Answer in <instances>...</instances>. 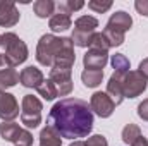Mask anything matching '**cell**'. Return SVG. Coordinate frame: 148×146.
Segmentation results:
<instances>
[{
	"instance_id": "cell-35",
	"label": "cell",
	"mask_w": 148,
	"mask_h": 146,
	"mask_svg": "<svg viewBox=\"0 0 148 146\" xmlns=\"http://www.w3.org/2000/svg\"><path fill=\"white\" fill-rule=\"evenodd\" d=\"M2 67H7V64H5V57L0 53V69H2Z\"/></svg>"
},
{
	"instance_id": "cell-23",
	"label": "cell",
	"mask_w": 148,
	"mask_h": 146,
	"mask_svg": "<svg viewBox=\"0 0 148 146\" xmlns=\"http://www.w3.org/2000/svg\"><path fill=\"white\" fill-rule=\"evenodd\" d=\"M110 64L114 67V72H119V74H127L129 69H131V64H129V59L122 53H115L112 55L110 59Z\"/></svg>"
},
{
	"instance_id": "cell-20",
	"label": "cell",
	"mask_w": 148,
	"mask_h": 146,
	"mask_svg": "<svg viewBox=\"0 0 148 146\" xmlns=\"http://www.w3.org/2000/svg\"><path fill=\"white\" fill-rule=\"evenodd\" d=\"M33 10L40 19H45V17H50L55 10V3L52 0H36L33 3Z\"/></svg>"
},
{
	"instance_id": "cell-17",
	"label": "cell",
	"mask_w": 148,
	"mask_h": 146,
	"mask_svg": "<svg viewBox=\"0 0 148 146\" xmlns=\"http://www.w3.org/2000/svg\"><path fill=\"white\" fill-rule=\"evenodd\" d=\"M98 28V19L93 16H81L74 21V31H81V33H95V29Z\"/></svg>"
},
{
	"instance_id": "cell-10",
	"label": "cell",
	"mask_w": 148,
	"mask_h": 146,
	"mask_svg": "<svg viewBox=\"0 0 148 146\" xmlns=\"http://www.w3.org/2000/svg\"><path fill=\"white\" fill-rule=\"evenodd\" d=\"M21 14L14 2L0 0V26L2 28H12L19 23Z\"/></svg>"
},
{
	"instance_id": "cell-29",
	"label": "cell",
	"mask_w": 148,
	"mask_h": 146,
	"mask_svg": "<svg viewBox=\"0 0 148 146\" xmlns=\"http://www.w3.org/2000/svg\"><path fill=\"white\" fill-rule=\"evenodd\" d=\"M138 117L143 119L145 122H148V98L143 100V102L138 105Z\"/></svg>"
},
{
	"instance_id": "cell-37",
	"label": "cell",
	"mask_w": 148,
	"mask_h": 146,
	"mask_svg": "<svg viewBox=\"0 0 148 146\" xmlns=\"http://www.w3.org/2000/svg\"><path fill=\"white\" fill-rule=\"evenodd\" d=\"M0 43H2V35H0Z\"/></svg>"
},
{
	"instance_id": "cell-11",
	"label": "cell",
	"mask_w": 148,
	"mask_h": 146,
	"mask_svg": "<svg viewBox=\"0 0 148 146\" xmlns=\"http://www.w3.org/2000/svg\"><path fill=\"white\" fill-rule=\"evenodd\" d=\"M109 62V52H100V50H90L83 57V65L84 69H98L103 71V67Z\"/></svg>"
},
{
	"instance_id": "cell-16",
	"label": "cell",
	"mask_w": 148,
	"mask_h": 146,
	"mask_svg": "<svg viewBox=\"0 0 148 146\" xmlns=\"http://www.w3.org/2000/svg\"><path fill=\"white\" fill-rule=\"evenodd\" d=\"M40 146H62V136L53 127L47 126L40 132Z\"/></svg>"
},
{
	"instance_id": "cell-33",
	"label": "cell",
	"mask_w": 148,
	"mask_h": 146,
	"mask_svg": "<svg viewBox=\"0 0 148 146\" xmlns=\"http://www.w3.org/2000/svg\"><path fill=\"white\" fill-rule=\"evenodd\" d=\"M138 71L143 74V77L148 79V57L147 59H143L141 62H140V67H138Z\"/></svg>"
},
{
	"instance_id": "cell-8",
	"label": "cell",
	"mask_w": 148,
	"mask_h": 146,
	"mask_svg": "<svg viewBox=\"0 0 148 146\" xmlns=\"http://www.w3.org/2000/svg\"><path fill=\"white\" fill-rule=\"evenodd\" d=\"M90 107H91V112L97 113L98 117L102 119H107L110 117L115 110V105L110 100V96L107 93H102V91H97L91 95V100H90Z\"/></svg>"
},
{
	"instance_id": "cell-36",
	"label": "cell",
	"mask_w": 148,
	"mask_h": 146,
	"mask_svg": "<svg viewBox=\"0 0 148 146\" xmlns=\"http://www.w3.org/2000/svg\"><path fill=\"white\" fill-rule=\"evenodd\" d=\"M69 146H86V145H84L83 141H74V143H71Z\"/></svg>"
},
{
	"instance_id": "cell-18",
	"label": "cell",
	"mask_w": 148,
	"mask_h": 146,
	"mask_svg": "<svg viewBox=\"0 0 148 146\" xmlns=\"http://www.w3.org/2000/svg\"><path fill=\"white\" fill-rule=\"evenodd\" d=\"M81 81L86 88H97L103 81V71L98 69H84L81 72Z\"/></svg>"
},
{
	"instance_id": "cell-13",
	"label": "cell",
	"mask_w": 148,
	"mask_h": 146,
	"mask_svg": "<svg viewBox=\"0 0 148 146\" xmlns=\"http://www.w3.org/2000/svg\"><path fill=\"white\" fill-rule=\"evenodd\" d=\"M43 81H45L43 72L38 67H35V65H28L26 69H23L21 74H19V83L24 88H35L36 89Z\"/></svg>"
},
{
	"instance_id": "cell-32",
	"label": "cell",
	"mask_w": 148,
	"mask_h": 146,
	"mask_svg": "<svg viewBox=\"0 0 148 146\" xmlns=\"http://www.w3.org/2000/svg\"><path fill=\"white\" fill-rule=\"evenodd\" d=\"M67 3H69L71 12H76V10H79V9L84 7V2H81V0H67Z\"/></svg>"
},
{
	"instance_id": "cell-3",
	"label": "cell",
	"mask_w": 148,
	"mask_h": 146,
	"mask_svg": "<svg viewBox=\"0 0 148 146\" xmlns=\"http://www.w3.org/2000/svg\"><path fill=\"white\" fill-rule=\"evenodd\" d=\"M62 45H64V36L59 38L55 35H43L36 45V60L41 65L52 69Z\"/></svg>"
},
{
	"instance_id": "cell-7",
	"label": "cell",
	"mask_w": 148,
	"mask_h": 146,
	"mask_svg": "<svg viewBox=\"0 0 148 146\" xmlns=\"http://www.w3.org/2000/svg\"><path fill=\"white\" fill-rule=\"evenodd\" d=\"M147 86H148V79H145L140 71H129L124 76V81H122L124 98H136V96H140L147 89Z\"/></svg>"
},
{
	"instance_id": "cell-21",
	"label": "cell",
	"mask_w": 148,
	"mask_h": 146,
	"mask_svg": "<svg viewBox=\"0 0 148 146\" xmlns=\"http://www.w3.org/2000/svg\"><path fill=\"white\" fill-rule=\"evenodd\" d=\"M143 134H141V129H140V126H136V124H127L124 129H122V141L126 143V145H134L136 143V139L138 138H141Z\"/></svg>"
},
{
	"instance_id": "cell-28",
	"label": "cell",
	"mask_w": 148,
	"mask_h": 146,
	"mask_svg": "<svg viewBox=\"0 0 148 146\" xmlns=\"http://www.w3.org/2000/svg\"><path fill=\"white\" fill-rule=\"evenodd\" d=\"M84 145L86 146H109V143H107V139L102 134H93V136H88Z\"/></svg>"
},
{
	"instance_id": "cell-4",
	"label": "cell",
	"mask_w": 148,
	"mask_h": 146,
	"mask_svg": "<svg viewBox=\"0 0 148 146\" xmlns=\"http://www.w3.org/2000/svg\"><path fill=\"white\" fill-rule=\"evenodd\" d=\"M43 103L33 95H24L21 102V122L28 129H35L41 124Z\"/></svg>"
},
{
	"instance_id": "cell-12",
	"label": "cell",
	"mask_w": 148,
	"mask_h": 146,
	"mask_svg": "<svg viewBox=\"0 0 148 146\" xmlns=\"http://www.w3.org/2000/svg\"><path fill=\"white\" fill-rule=\"evenodd\" d=\"M126 74L114 72L107 83V95L110 96V100L114 102V105H121L124 102V93H122V81H124Z\"/></svg>"
},
{
	"instance_id": "cell-1",
	"label": "cell",
	"mask_w": 148,
	"mask_h": 146,
	"mask_svg": "<svg viewBox=\"0 0 148 146\" xmlns=\"http://www.w3.org/2000/svg\"><path fill=\"white\" fill-rule=\"evenodd\" d=\"M47 126L53 127L67 139L88 138L93 129L91 107L81 98H64L52 107L47 117Z\"/></svg>"
},
{
	"instance_id": "cell-6",
	"label": "cell",
	"mask_w": 148,
	"mask_h": 146,
	"mask_svg": "<svg viewBox=\"0 0 148 146\" xmlns=\"http://www.w3.org/2000/svg\"><path fill=\"white\" fill-rule=\"evenodd\" d=\"M57 89V96H67L73 91V67H57L53 65L50 69L48 77Z\"/></svg>"
},
{
	"instance_id": "cell-2",
	"label": "cell",
	"mask_w": 148,
	"mask_h": 146,
	"mask_svg": "<svg viewBox=\"0 0 148 146\" xmlns=\"http://www.w3.org/2000/svg\"><path fill=\"white\" fill-rule=\"evenodd\" d=\"M0 48H2V55L5 57L7 67H16L19 64L26 62V59L29 55L26 43L16 33H3L2 35Z\"/></svg>"
},
{
	"instance_id": "cell-15",
	"label": "cell",
	"mask_w": 148,
	"mask_h": 146,
	"mask_svg": "<svg viewBox=\"0 0 148 146\" xmlns=\"http://www.w3.org/2000/svg\"><path fill=\"white\" fill-rule=\"evenodd\" d=\"M17 83H19V72L14 67L0 69V93H3L5 89L16 86Z\"/></svg>"
},
{
	"instance_id": "cell-26",
	"label": "cell",
	"mask_w": 148,
	"mask_h": 146,
	"mask_svg": "<svg viewBox=\"0 0 148 146\" xmlns=\"http://www.w3.org/2000/svg\"><path fill=\"white\" fill-rule=\"evenodd\" d=\"M93 36V33L91 35H88V33H81V31H73V43L76 46H81V48H88L90 46V40Z\"/></svg>"
},
{
	"instance_id": "cell-5",
	"label": "cell",
	"mask_w": 148,
	"mask_h": 146,
	"mask_svg": "<svg viewBox=\"0 0 148 146\" xmlns=\"http://www.w3.org/2000/svg\"><path fill=\"white\" fill-rule=\"evenodd\" d=\"M0 138L3 141L14 143L16 146L33 145V134L26 129H21L16 122H2L0 124Z\"/></svg>"
},
{
	"instance_id": "cell-9",
	"label": "cell",
	"mask_w": 148,
	"mask_h": 146,
	"mask_svg": "<svg viewBox=\"0 0 148 146\" xmlns=\"http://www.w3.org/2000/svg\"><path fill=\"white\" fill-rule=\"evenodd\" d=\"M19 115V103L14 95L10 93H0V119L3 122H14V119Z\"/></svg>"
},
{
	"instance_id": "cell-25",
	"label": "cell",
	"mask_w": 148,
	"mask_h": 146,
	"mask_svg": "<svg viewBox=\"0 0 148 146\" xmlns=\"http://www.w3.org/2000/svg\"><path fill=\"white\" fill-rule=\"evenodd\" d=\"M90 50H100V52H109L110 50V46H109V43H107V40L103 36V33H93V36L90 40V46H88Z\"/></svg>"
},
{
	"instance_id": "cell-14",
	"label": "cell",
	"mask_w": 148,
	"mask_h": 146,
	"mask_svg": "<svg viewBox=\"0 0 148 146\" xmlns=\"http://www.w3.org/2000/svg\"><path fill=\"white\" fill-rule=\"evenodd\" d=\"M133 26V17L126 12V10H117L114 12L107 23V28H112V29H117L121 33H126L129 31Z\"/></svg>"
},
{
	"instance_id": "cell-19",
	"label": "cell",
	"mask_w": 148,
	"mask_h": 146,
	"mask_svg": "<svg viewBox=\"0 0 148 146\" xmlns=\"http://www.w3.org/2000/svg\"><path fill=\"white\" fill-rule=\"evenodd\" d=\"M50 29L53 33H60V31H66L73 26V21L69 16H64V14H53L50 17V23H48Z\"/></svg>"
},
{
	"instance_id": "cell-24",
	"label": "cell",
	"mask_w": 148,
	"mask_h": 146,
	"mask_svg": "<svg viewBox=\"0 0 148 146\" xmlns=\"http://www.w3.org/2000/svg\"><path fill=\"white\" fill-rule=\"evenodd\" d=\"M103 33V36L107 40V43H109V46L114 48V46H121L122 43H124V35L126 33H121V31H117V29H112V28H107L105 26V29L102 31Z\"/></svg>"
},
{
	"instance_id": "cell-34",
	"label": "cell",
	"mask_w": 148,
	"mask_h": 146,
	"mask_svg": "<svg viewBox=\"0 0 148 146\" xmlns=\"http://www.w3.org/2000/svg\"><path fill=\"white\" fill-rule=\"evenodd\" d=\"M131 146H148V139L141 136V138H138V139H136V143H134V145H131Z\"/></svg>"
},
{
	"instance_id": "cell-31",
	"label": "cell",
	"mask_w": 148,
	"mask_h": 146,
	"mask_svg": "<svg viewBox=\"0 0 148 146\" xmlns=\"http://www.w3.org/2000/svg\"><path fill=\"white\" fill-rule=\"evenodd\" d=\"M55 7H57V10H59L57 14H64V16H69V17H71V14H73V12H71V9H69V3H67V0H62V2H59Z\"/></svg>"
},
{
	"instance_id": "cell-30",
	"label": "cell",
	"mask_w": 148,
	"mask_h": 146,
	"mask_svg": "<svg viewBox=\"0 0 148 146\" xmlns=\"http://www.w3.org/2000/svg\"><path fill=\"white\" fill-rule=\"evenodd\" d=\"M134 7H136V10H138L141 16L148 17V0H136V2H134Z\"/></svg>"
},
{
	"instance_id": "cell-22",
	"label": "cell",
	"mask_w": 148,
	"mask_h": 146,
	"mask_svg": "<svg viewBox=\"0 0 148 146\" xmlns=\"http://www.w3.org/2000/svg\"><path fill=\"white\" fill-rule=\"evenodd\" d=\"M38 95L43 98V100H47V102H52V100H55L57 98V89H55V84L50 81V79H45L40 86L36 88Z\"/></svg>"
},
{
	"instance_id": "cell-27",
	"label": "cell",
	"mask_w": 148,
	"mask_h": 146,
	"mask_svg": "<svg viewBox=\"0 0 148 146\" xmlns=\"http://www.w3.org/2000/svg\"><path fill=\"white\" fill-rule=\"evenodd\" d=\"M110 7H112L110 0H90V2H88V9H91V10L97 12V14H103V12H107Z\"/></svg>"
}]
</instances>
